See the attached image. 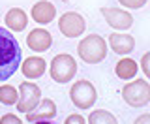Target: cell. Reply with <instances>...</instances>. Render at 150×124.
Instances as JSON below:
<instances>
[{
  "instance_id": "cell-9",
  "label": "cell",
  "mask_w": 150,
  "mask_h": 124,
  "mask_svg": "<svg viewBox=\"0 0 150 124\" xmlns=\"http://www.w3.org/2000/svg\"><path fill=\"white\" fill-rule=\"evenodd\" d=\"M26 122L28 124H36V122H51L56 117V103L51 98L40 100V103L32 109V111L25 113Z\"/></svg>"
},
{
  "instance_id": "cell-11",
  "label": "cell",
  "mask_w": 150,
  "mask_h": 124,
  "mask_svg": "<svg viewBox=\"0 0 150 124\" xmlns=\"http://www.w3.org/2000/svg\"><path fill=\"white\" fill-rule=\"evenodd\" d=\"M109 45L111 49L115 51L116 55H129L131 51L135 49V38L131 34H126V32H112L109 36Z\"/></svg>"
},
{
  "instance_id": "cell-2",
  "label": "cell",
  "mask_w": 150,
  "mask_h": 124,
  "mask_svg": "<svg viewBox=\"0 0 150 124\" xmlns=\"http://www.w3.org/2000/svg\"><path fill=\"white\" fill-rule=\"evenodd\" d=\"M79 58H83L86 64H100L107 56V43L100 34H90L83 38L77 45Z\"/></svg>"
},
{
  "instance_id": "cell-3",
  "label": "cell",
  "mask_w": 150,
  "mask_h": 124,
  "mask_svg": "<svg viewBox=\"0 0 150 124\" xmlns=\"http://www.w3.org/2000/svg\"><path fill=\"white\" fill-rule=\"evenodd\" d=\"M49 71H51L53 81H56V83H60V85H66L75 77V73H77V62H75V58L71 55L60 53L51 60Z\"/></svg>"
},
{
  "instance_id": "cell-22",
  "label": "cell",
  "mask_w": 150,
  "mask_h": 124,
  "mask_svg": "<svg viewBox=\"0 0 150 124\" xmlns=\"http://www.w3.org/2000/svg\"><path fill=\"white\" fill-rule=\"evenodd\" d=\"M135 124H150V115H141L139 118H135Z\"/></svg>"
},
{
  "instance_id": "cell-20",
  "label": "cell",
  "mask_w": 150,
  "mask_h": 124,
  "mask_svg": "<svg viewBox=\"0 0 150 124\" xmlns=\"http://www.w3.org/2000/svg\"><path fill=\"white\" fill-rule=\"evenodd\" d=\"M21 122L23 120L17 115H13V113H8V115H4L0 118V124H21Z\"/></svg>"
},
{
  "instance_id": "cell-1",
  "label": "cell",
  "mask_w": 150,
  "mask_h": 124,
  "mask_svg": "<svg viewBox=\"0 0 150 124\" xmlns=\"http://www.w3.org/2000/svg\"><path fill=\"white\" fill-rule=\"evenodd\" d=\"M21 47L8 28H0V83L8 81L21 66Z\"/></svg>"
},
{
  "instance_id": "cell-15",
  "label": "cell",
  "mask_w": 150,
  "mask_h": 124,
  "mask_svg": "<svg viewBox=\"0 0 150 124\" xmlns=\"http://www.w3.org/2000/svg\"><path fill=\"white\" fill-rule=\"evenodd\" d=\"M137 70H139V66H137V62H135L133 58H120L118 62H116V66H115L116 77H120V79L135 77Z\"/></svg>"
},
{
  "instance_id": "cell-8",
  "label": "cell",
  "mask_w": 150,
  "mask_h": 124,
  "mask_svg": "<svg viewBox=\"0 0 150 124\" xmlns=\"http://www.w3.org/2000/svg\"><path fill=\"white\" fill-rule=\"evenodd\" d=\"M101 15L107 25L116 30H128L133 25V15L120 8H101Z\"/></svg>"
},
{
  "instance_id": "cell-17",
  "label": "cell",
  "mask_w": 150,
  "mask_h": 124,
  "mask_svg": "<svg viewBox=\"0 0 150 124\" xmlns=\"http://www.w3.org/2000/svg\"><path fill=\"white\" fill-rule=\"evenodd\" d=\"M19 100V90L11 85H2L0 87V103L4 105H15Z\"/></svg>"
},
{
  "instance_id": "cell-19",
  "label": "cell",
  "mask_w": 150,
  "mask_h": 124,
  "mask_svg": "<svg viewBox=\"0 0 150 124\" xmlns=\"http://www.w3.org/2000/svg\"><path fill=\"white\" fill-rule=\"evenodd\" d=\"M141 70H143V73L150 79V51L144 53L143 58H141Z\"/></svg>"
},
{
  "instance_id": "cell-23",
  "label": "cell",
  "mask_w": 150,
  "mask_h": 124,
  "mask_svg": "<svg viewBox=\"0 0 150 124\" xmlns=\"http://www.w3.org/2000/svg\"><path fill=\"white\" fill-rule=\"evenodd\" d=\"M62 2H69V0H62Z\"/></svg>"
},
{
  "instance_id": "cell-14",
  "label": "cell",
  "mask_w": 150,
  "mask_h": 124,
  "mask_svg": "<svg viewBox=\"0 0 150 124\" xmlns=\"http://www.w3.org/2000/svg\"><path fill=\"white\" fill-rule=\"evenodd\" d=\"M6 26L13 32H23L28 25V15L23 11L21 8H11L6 13V19H4Z\"/></svg>"
},
{
  "instance_id": "cell-10",
  "label": "cell",
  "mask_w": 150,
  "mask_h": 124,
  "mask_svg": "<svg viewBox=\"0 0 150 124\" xmlns=\"http://www.w3.org/2000/svg\"><path fill=\"white\" fill-rule=\"evenodd\" d=\"M26 45H28V49L36 51V53H43V51L51 49V45H53V36H51V32L45 30V28H34V30H30V34L26 36Z\"/></svg>"
},
{
  "instance_id": "cell-7",
  "label": "cell",
  "mask_w": 150,
  "mask_h": 124,
  "mask_svg": "<svg viewBox=\"0 0 150 124\" xmlns=\"http://www.w3.org/2000/svg\"><path fill=\"white\" fill-rule=\"evenodd\" d=\"M58 30L62 32L66 38H79L86 30V23L81 13L75 11H66L58 19Z\"/></svg>"
},
{
  "instance_id": "cell-5",
  "label": "cell",
  "mask_w": 150,
  "mask_h": 124,
  "mask_svg": "<svg viewBox=\"0 0 150 124\" xmlns=\"http://www.w3.org/2000/svg\"><path fill=\"white\" fill-rule=\"evenodd\" d=\"M69 98H71V102L79 109H90L98 100V92H96V87L90 81L79 79L69 88Z\"/></svg>"
},
{
  "instance_id": "cell-12",
  "label": "cell",
  "mask_w": 150,
  "mask_h": 124,
  "mask_svg": "<svg viewBox=\"0 0 150 124\" xmlns=\"http://www.w3.org/2000/svg\"><path fill=\"white\" fill-rule=\"evenodd\" d=\"M30 17L34 19L38 25H49L51 21L56 17V8L53 2L49 0H40L32 6V11H30Z\"/></svg>"
},
{
  "instance_id": "cell-18",
  "label": "cell",
  "mask_w": 150,
  "mask_h": 124,
  "mask_svg": "<svg viewBox=\"0 0 150 124\" xmlns=\"http://www.w3.org/2000/svg\"><path fill=\"white\" fill-rule=\"evenodd\" d=\"M124 8H129V9H139L146 4V0H118Z\"/></svg>"
},
{
  "instance_id": "cell-21",
  "label": "cell",
  "mask_w": 150,
  "mask_h": 124,
  "mask_svg": "<svg viewBox=\"0 0 150 124\" xmlns=\"http://www.w3.org/2000/svg\"><path fill=\"white\" fill-rule=\"evenodd\" d=\"M64 124H86V118H83L81 115H69L64 120Z\"/></svg>"
},
{
  "instance_id": "cell-6",
  "label": "cell",
  "mask_w": 150,
  "mask_h": 124,
  "mask_svg": "<svg viewBox=\"0 0 150 124\" xmlns=\"http://www.w3.org/2000/svg\"><path fill=\"white\" fill-rule=\"evenodd\" d=\"M41 100V90L38 85L30 81H23L19 85V100H17V111L19 113H28L32 111Z\"/></svg>"
},
{
  "instance_id": "cell-16",
  "label": "cell",
  "mask_w": 150,
  "mask_h": 124,
  "mask_svg": "<svg viewBox=\"0 0 150 124\" xmlns=\"http://www.w3.org/2000/svg\"><path fill=\"white\" fill-rule=\"evenodd\" d=\"M86 122H90V124H116L118 118L112 115V113L105 111V109H96V111L90 113V117L86 118Z\"/></svg>"
},
{
  "instance_id": "cell-13",
  "label": "cell",
  "mask_w": 150,
  "mask_h": 124,
  "mask_svg": "<svg viewBox=\"0 0 150 124\" xmlns=\"http://www.w3.org/2000/svg\"><path fill=\"white\" fill-rule=\"evenodd\" d=\"M19 68H21L25 77L38 79V77H41V75L45 73L47 64H45V60L41 58V56H30V58H25V62H23Z\"/></svg>"
},
{
  "instance_id": "cell-4",
  "label": "cell",
  "mask_w": 150,
  "mask_h": 124,
  "mask_svg": "<svg viewBox=\"0 0 150 124\" xmlns=\"http://www.w3.org/2000/svg\"><path fill=\"white\" fill-rule=\"evenodd\" d=\"M122 98L129 107H143L150 103V85L144 79H135L122 88Z\"/></svg>"
}]
</instances>
